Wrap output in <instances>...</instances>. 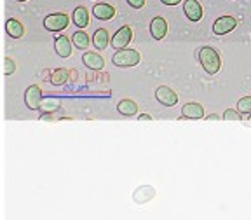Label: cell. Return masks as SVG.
I'll list each match as a JSON object with an SVG mask.
<instances>
[{
    "mask_svg": "<svg viewBox=\"0 0 251 220\" xmlns=\"http://www.w3.org/2000/svg\"><path fill=\"white\" fill-rule=\"evenodd\" d=\"M82 61L91 70H101V68L105 67V59H103L98 53H84Z\"/></svg>",
    "mask_w": 251,
    "mask_h": 220,
    "instance_id": "7c38bea8",
    "label": "cell"
},
{
    "mask_svg": "<svg viewBox=\"0 0 251 220\" xmlns=\"http://www.w3.org/2000/svg\"><path fill=\"white\" fill-rule=\"evenodd\" d=\"M237 110L241 114H251V96H244L237 102Z\"/></svg>",
    "mask_w": 251,
    "mask_h": 220,
    "instance_id": "44dd1931",
    "label": "cell"
},
{
    "mask_svg": "<svg viewBox=\"0 0 251 220\" xmlns=\"http://www.w3.org/2000/svg\"><path fill=\"white\" fill-rule=\"evenodd\" d=\"M93 44H94V47H96L98 51L106 49V47H108V44H110L108 31H106L105 28H98V30L94 31V35H93Z\"/></svg>",
    "mask_w": 251,
    "mask_h": 220,
    "instance_id": "9a60e30c",
    "label": "cell"
},
{
    "mask_svg": "<svg viewBox=\"0 0 251 220\" xmlns=\"http://www.w3.org/2000/svg\"><path fill=\"white\" fill-rule=\"evenodd\" d=\"M72 20H74V23L77 25L78 28H86L87 25H89V12H87L86 7L78 5V7L74 11V16H72Z\"/></svg>",
    "mask_w": 251,
    "mask_h": 220,
    "instance_id": "ac0fdd59",
    "label": "cell"
},
{
    "mask_svg": "<svg viewBox=\"0 0 251 220\" xmlns=\"http://www.w3.org/2000/svg\"><path fill=\"white\" fill-rule=\"evenodd\" d=\"M117 110L119 114L126 115V117H131V115H136L138 114V105L136 102H133V100H121L117 105Z\"/></svg>",
    "mask_w": 251,
    "mask_h": 220,
    "instance_id": "e0dca14e",
    "label": "cell"
},
{
    "mask_svg": "<svg viewBox=\"0 0 251 220\" xmlns=\"http://www.w3.org/2000/svg\"><path fill=\"white\" fill-rule=\"evenodd\" d=\"M25 103L30 110H37L42 107V89L37 84H31L26 91H25Z\"/></svg>",
    "mask_w": 251,
    "mask_h": 220,
    "instance_id": "5b68a950",
    "label": "cell"
},
{
    "mask_svg": "<svg viewBox=\"0 0 251 220\" xmlns=\"http://www.w3.org/2000/svg\"><path fill=\"white\" fill-rule=\"evenodd\" d=\"M224 121H241L239 112L234 110V109H227L224 112Z\"/></svg>",
    "mask_w": 251,
    "mask_h": 220,
    "instance_id": "7402d4cb",
    "label": "cell"
},
{
    "mask_svg": "<svg viewBox=\"0 0 251 220\" xmlns=\"http://www.w3.org/2000/svg\"><path fill=\"white\" fill-rule=\"evenodd\" d=\"M183 12L188 20L197 23V21H201V18H202V5H201L197 0H185Z\"/></svg>",
    "mask_w": 251,
    "mask_h": 220,
    "instance_id": "ba28073f",
    "label": "cell"
},
{
    "mask_svg": "<svg viewBox=\"0 0 251 220\" xmlns=\"http://www.w3.org/2000/svg\"><path fill=\"white\" fill-rule=\"evenodd\" d=\"M155 98L159 103H162L164 107H175L178 103V94L168 86L157 87L155 91Z\"/></svg>",
    "mask_w": 251,
    "mask_h": 220,
    "instance_id": "52a82bcc",
    "label": "cell"
},
{
    "mask_svg": "<svg viewBox=\"0 0 251 220\" xmlns=\"http://www.w3.org/2000/svg\"><path fill=\"white\" fill-rule=\"evenodd\" d=\"M140 121H152V117H150L149 114H141L140 115Z\"/></svg>",
    "mask_w": 251,
    "mask_h": 220,
    "instance_id": "484cf974",
    "label": "cell"
},
{
    "mask_svg": "<svg viewBox=\"0 0 251 220\" xmlns=\"http://www.w3.org/2000/svg\"><path fill=\"white\" fill-rule=\"evenodd\" d=\"M181 114H183V117H187V119H202L204 117V109H202L201 103L190 102V103H187V105H183Z\"/></svg>",
    "mask_w": 251,
    "mask_h": 220,
    "instance_id": "4fadbf2b",
    "label": "cell"
},
{
    "mask_svg": "<svg viewBox=\"0 0 251 220\" xmlns=\"http://www.w3.org/2000/svg\"><path fill=\"white\" fill-rule=\"evenodd\" d=\"M246 124H248V126H251V114L248 115V119H246Z\"/></svg>",
    "mask_w": 251,
    "mask_h": 220,
    "instance_id": "83f0119b",
    "label": "cell"
},
{
    "mask_svg": "<svg viewBox=\"0 0 251 220\" xmlns=\"http://www.w3.org/2000/svg\"><path fill=\"white\" fill-rule=\"evenodd\" d=\"M54 51L58 56L61 58H68L72 55V44H70V39L67 35H59L56 37L54 40Z\"/></svg>",
    "mask_w": 251,
    "mask_h": 220,
    "instance_id": "8fae6325",
    "label": "cell"
},
{
    "mask_svg": "<svg viewBox=\"0 0 251 220\" xmlns=\"http://www.w3.org/2000/svg\"><path fill=\"white\" fill-rule=\"evenodd\" d=\"M18 2H28V0H18Z\"/></svg>",
    "mask_w": 251,
    "mask_h": 220,
    "instance_id": "f1b7e54d",
    "label": "cell"
},
{
    "mask_svg": "<svg viewBox=\"0 0 251 220\" xmlns=\"http://www.w3.org/2000/svg\"><path fill=\"white\" fill-rule=\"evenodd\" d=\"M150 33H152V37L155 40L164 39L166 33H168V21L164 18H161V16L153 18L152 23H150Z\"/></svg>",
    "mask_w": 251,
    "mask_h": 220,
    "instance_id": "9c48e42d",
    "label": "cell"
},
{
    "mask_svg": "<svg viewBox=\"0 0 251 220\" xmlns=\"http://www.w3.org/2000/svg\"><path fill=\"white\" fill-rule=\"evenodd\" d=\"M209 119H211V121H216V119H220V117H218V115H208V121H209Z\"/></svg>",
    "mask_w": 251,
    "mask_h": 220,
    "instance_id": "4316f807",
    "label": "cell"
},
{
    "mask_svg": "<svg viewBox=\"0 0 251 220\" xmlns=\"http://www.w3.org/2000/svg\"><path fill=\"white\" fill-rule=\"evenodd\" d=\"M5 67H4V74L5 75H12L14 74V70H16V63H14V59L12 58H5Z\"/></svg>",
    "mask_w": 251,
    "mask_h": 220,
    "instance_id": "603a6c76",
    "label": "cell"
},
{
    "mask_svg": "<svg viewBox=\"0 0 251 220\" xmlns=\"http://www.w3.org/2000/svg\"><path fill=\"white\" fill-rule=\"evenodd\" d=\"M68 79H70V72H68L67 68H56L51 75V82L54 84V86H63Z\"/></svg>",
    "mask_w": 251,
    "mask_h": 220,
    "instance_id": "d6986e66",
    "label": "cell"
},
{
    "mask_svg": "<svg viewBox=\"0 0 251 220\" xmlns=\"http://www.w3.org/2000/svg\"><path fill=\"white\" fill-rule=\"evenodd\" d=\"M93 14H94V18H96V20L108 21L115 16V7H114V5L101 2V4H96L93 7Z\"/></svg>",
    "mask_w": 251,
    "mask_h": 220,
    "instance_id": "30bf717a",
    "label": "cell"
},
{
    "mask_svg": "<svg viewBox=\"0 0 251 220\" xmlns=\"http://www.w3.org/2000/svg\"><path fill=\"white\" fill-rule=\"evenodd\" d=\"M141 59V55L136 51V49H121V51H117L114 55V58H112V61H114L115 67H134V65H138Z\"/></svg>",
    "mask_w": 251,
    "mask_h": 220,
    "instance_id": "7a4b0ae2",
    "label": "cell"
},
{
    "mask_svg": "<svg viewBox=\"0 0 251 220\" xmlns=\"http://www.w3.org/2000/svg\"><path fill=\"white\" fill-rule=\"evenodd\" d=\"M199 61L202 65L204 72L209 75H215L218 74L220 67H222V59H220V55L209 46H204L201 47L199 51Z\"/></svg>",
    "mask_w": 251,
    "mask_h": 220,
    "instance_id": "6da1fadb",
    "label": "cell"
},
{
    "mask_svg": "<svg viewBox=\"0 0 251 220\" xmlns=\"http://www.w3.org/2000/svg\"><path fill=\"white\" fill-rule=\"evenodd\" d=\"M235 27H237V20L234 16H222L213 23V31L216 35H225V33H230Z\"/></svg>",
    "mask_w": 251,
    "mask_h": 220,
    "instance_id": "8992f818",
    "label": "cell"
},
{
    "mask_svg": "<svg viewBox=\"0 0 251 220\" xmlns=\"http://www.w3.org/2000/svg\"><path fill=\"white\" fill-rule=\"evenodd\" d=\"M5 31H7V35L12 37V39H21L25 33V28L20 21L11 18V20H7V23H5Z\"/></svg>",
    "mask_w": 251,
    "mask_h": 220,
    "instance_id": "2e32d148",
    "label": "cell"
},
{
    "mask_svg": "<svg viewBox=\"0 0 251 220\" xmlns=\"http://www.w3.org/2000/svg\"><path fill=\"white\" fill-rule=\"evenodd\" d=\"M127 4H129L133 9H141L143 5H145V0H127Z\"/></svg>",
    "mask_w": 251,
    "mask_h": 220,
    "instance_id": "cb8c5ba5",
    "label": "cell"
},
{
    "mask_svg": "<svg viewBox=\"0 0 251 220\" xmlns=\"http://www.w3.org/2000/svg\"><path fill=\"white\" fill-rule=\"evenodd\" d=\"M72 42H74L75 47H78V49H87V46H89V35H87L86 31L78 30L74 33V37H72Z\"/></svg>",
    "mask_w": 251,
    "mask_h": 220,
    "instance_id": "ffe728a7",
    "label": "cell"
},
{
    "mask_svg": "<svg viewBox=\"0 0 251 220\" xmlns=\"http://www.w3.org/2000/svg\"><path fill=\"white\" fill-rule=\"evenodd\" d=\"M131 39H133V30H131L127 25H124V27L119 28V30L115 31V35L112 37V47H115L117 51L126 49V46L131 42Z\"/></svg>",
    "mask_w": 251,
    "mask_h": 220,
    "instance_id": "277c9868",
    "label": "cell"
},
{
    "mask_svg": "<svg viewBox=\"0 0 251 220\" xmlns=\"http://www.w3.org/2000/svg\"><path fill=\"white\" fill-rule=\"evenodd\" d=\"M153 196H155V191H153V187H150V185H141L140 189H136L133 194V199L136 201V203L143 204V203H149L150 199H153Z\"/></svg>",
    "mask_w": 251,
    "mask_h": 220,
    "instance_id": "5bb4252c",
    "label": "cell"
},
{
    "mask_svg": "<svg viewBox=\"0 0 251 220\" xmlns=\"http://www.w3.org/2000/svg\"><path fill=\"white\" fill-rule=\"evenodd\" d=\"M68 23H70V18H68L67 14L56 12V14L46 16V20H44V28L49 31H61L68 27Z\"/></svg>",
    "mask_w": 251,
    "mask_h": 220,
    "instance_id": "3957f363",
    "label": "cell"
},
{
    "mask_svg": "<svg viewBox=\"0 0 251 220\" xmlns=\"http://www.w3.org/2000/svg\"><path fill=\"white\" fill-rule=\"evenodd\" d=\"M164 5H178L181 2V0H161Z\"/></svg>",
    "mask_w": 251,
    "mask_h": 220,
    "instance_id": "d4e9b609",
    "label": "cell"
}]
</instances>
